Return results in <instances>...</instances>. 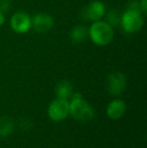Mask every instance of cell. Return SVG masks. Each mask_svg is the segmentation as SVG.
<instances>
[{"mask_svg": "<svg viewBox=\"0 0 147 148\" xmlns=\"http://www.w3.org/2000/svg\"><path fill=\"white\" fill-rule=\"evenodd\" d=\"M89 37L95 45L100 47L107 45L113 40L114 29L106 21H94L89 28Z\"/></svg>", "mask_w": 147, "mask_h": 148, "instance_id": "obj_2", "label": "cell"}, {"mask_svg": "<svg viewBox=\"0 0 147 148\" xmlns=\"http://www.w3.org/2000/svg\"><path fill=\"white\" fill-rule=\"evenodd\" d=\"M106 15V22L109 23L112 27L120 25V21H121V16L122 13L117 9H111L109 10L107 13H105Z\"/></svg>", "mask_w": 147, "mask_h": 148, "instance_id": "obj_13", "label": "cell"}, {"mask_svg": "<svg viewBox=\"0 0 147 148\" xmlns=\"http://www.w3.org/2000/svg\"><path fill=\"white\" fill-rule=\"evenodd\" d=\"M5 22V16H4V13L0 12V26H2Z\"/></svg>", "mask_w": 147, "mask_h": 148, "instance_id": "obj_17", "label": "cell"}, {"mask_svg": "<svg viewBox=\"0 0 147 148\" xmlns=\"http://www.w3.org/2000/svg\"><path fill=\"white\" fill-rule=\"evenodd\" d=\"M143 24L144 17L142 12L138 10L126 9L124 13H122L120 25L126 33L137 32L141 29Z\"/></svg>", "mask_w": 147, "mask_h": 148, "instance_id": "obj_3", "label": "cell"}, {"mask_svg": "<svg viewBox=\"0 0 147 148\" xmlns=\"http://www.w3.org/2000/svg\"><path fill=\"white\" fill-rule=\"evenodd\" d=\"M126 9L138 10V11H140L139 0H130V1H128L127 5H126ZM140 12H141V11H140Z\"/></svg>", "mask_w": 147, "mask_h": 148, "instance_id": "obj_15", "label": "cell"}, {"mask_svg": "<svg viewBox=\"0 0 147 148\" xmlns=\"http://www.w3.org/2000/svg\"><path fill=\"white\" fill-rule=\"evenodd\" d=\"M53 26V18L47 13H37L31 17V27L37 33H46Z\"/></svg>", "mask_w": 147, "mask_h": 148, "instance_id": "obj_8", "label": "cell"}, {"mask_svg": "<svg viewBox=\"0 0 147 148\" xmlns=\"http://www.w3.org/2000/svg\"><path fill=\"white\" fill-rule=\"evenodd\" d=\"M10 26L16 33H25L31 28V17L26 12H15L10 19Z\"/></svg>", "mask_w": 147, "mask_h": 148, "instance_id": "obj_6", "label": "cell"}, {"mask_svg": "<svg viewBox=\"0 0 147 148\" xmlns=\"http://www.w3.org/2000/svg\"><path fill=\"white\" fill-rule=\"evenodd\" d=\"M11 7V0H0V12L6 13Z\"/></svg>", "mask_w": 147, "mask_h": 148, "instance_id": "obj_14", "label": "cell"}, {"mask_svg": "<svg viewBox=\"0 0 147 148\" xmlns=\"http://www.w3.org/2000/svg\"><path fill=\"white\" fill-rule=\"evenodd\" d=\"M126 110V105L122 100L116 99L108 104L107 106V115L110 119L118 120L124 115Z\"/></svg>", "mask_w": 147, "mask_h": 148, "instance_id": "obj_9", "label": "cell"}, {"mask_svg": "<svg viewBox=\"0 0 147 148\" xmlns=\"http://www.w3.org/2000/svg\"><path fill=\"white\" fill-rule=\"evenodd\" d=\"M14 130V123L10 117L0 118V137L5 138L11 135Z\"/></svg>", "mask_w": 147, "mask_h": 148, "instance_id": "obj_12", "label": "cell"}, {"mask_svg": "<svg viewBox=\"0 0 147 148\" xmlns=\"http://www.w3.org/2000/svg\"><path fill=\"white\" fill-rule=\"evenodd\" d=\"M89 37V28H87L84 25H76L72 28L71 32H70V38H71L72 42L76 43V45H80L83 43L88 39Z\"/></svg>", "mask_w": 147, "mask_h": 148, "instance_id": "obj_10", "label": "cell"}, {"mask_svg": "<svg viewBox=\"0 0 147 148\" xmlns=\"http://www.w3.org/2000/svg\"><path fill=\"white\" fill-rule=\"evenodd\" d=\"M106 13V7L103 2L94 0L88 3L82 10V18L88 21H98Z\"/></svg>", "mask_w": 147, "mask_h": 148, "instance_id": "obj_5", "label": "cell"}, {"mask_svg": "<svg viewBox=\"0 0 147 148\" xmlns=\"http://www.w3.org/2000/svg\"><path fill=\"white\" fill-rule=\"evenodd\" d=\"M55 95L57 98L68 100L73 95V86L69 81H61L55 86Z\"/></svg>", "mask_w": 147, "mask_h": 148, "instance_id": "obj_11", "label": "cell"}, {"mask_svg": "<svg viewBox=\"0 0 147 148\" xmlns=\"http://www.w3.org/2000/svg\"><path fill=\"white\" fill-rule=\"evenodd\" d=\"M47 115L51 120L59 122L65 120L69 115V102L68 100L57 98L49 104L47 108Z\"/></svg>", "mask_w": 147, "mask_h": 148, "instance_id": "obj_4", "label": "cell"}, {"mask_svg": "<svg viewBox=\"0 0 147 148\" xmlns=\"http://www.w3.org/2000/svg\"><path fill=\"white\" fill-rule=\"evenodd\" d=\"M107 87L111 95L119 96L126 88V77L123 73L115 72L109 75L107 79Z\"/></svg>", "mask_w": 147, "mask_h": 148, "instance_id": "obj_7", "label": "cell"}, {"mask_svg": "<svg viewBox=\"0 0 147 148\" xmlns=\"http://www.w3.org/2000/svg\"><path fill=\"white\" fill-rule=\"evenodd\" d=\"M72 100L69 103V114L76 120L87 122L94 118L95 111L80 93H75L71 96Z\"/></svg>", "mask_w": 147, "mask_h": 148, "instance_id": "obj_1", "label": "cell"}, {"mask_svg": "<svg viewBox=\"0 0 147 148\" xmlns=\"http://www.w3.org/2000/svg\"><path fill=\"white\" fill-rule=\"evenodd\" d=\"M146 3H147V0H139L140 11H141L142 13H145L146 12Z\"/></svg>", "mask_w": 147, "mask_h": 148, "instance_id": "obj_16", "label": "cell"}]
</instances>
